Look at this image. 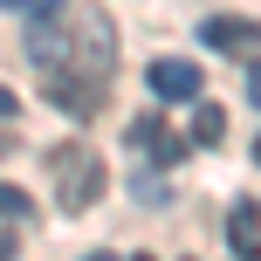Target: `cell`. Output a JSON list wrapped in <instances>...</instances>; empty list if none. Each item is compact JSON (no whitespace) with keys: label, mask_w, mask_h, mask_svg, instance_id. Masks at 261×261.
Here are the masks:
<instances>
[{"label":"cell","mask_w":261,"mask_h":261,"mask_svg":"<svg viewBox=\"0 0 261 261\" xmlns=\"http://www.w3.org/2000/svg\"><path fill=\"white\" fill-rule=\"evenodd\" d=\"M55 193H62L69 213L96 206V199H103V158H96L90 144H69V151L55 158Z\"/></svg>","instance_id":"cell-1"},{"label":"cell","mask_w":261,"mask_h":261,"mask_svg":"<svg viewBox=\"0 0 261 261\" xmlns=\"http://www.w3.org/2000/svg\"><path fill=\"white\" fill-rule=\"evenodd\" d=\"M48 103L69 110V117H96L103 110V76H90V69H48Z\"/></svg>","instance_id":"cell-2"},{"label":"cell","mask_w":261,"mask_h":261,"mask_svg":"<svg viewBox=\"0 0 261 261\" xmlns=\"http://www.w3.org/2000/svg\"><path fill=\"white\" fill-rule=\"evenodd\" d=\"M144 83H151L165 103H193L199 90H206V76H199V62H186V55H158L151 69H144Z\"/></svg>","instance_id":"cell-3"},{"label":"cell","mask_w":261,"mask_h":261,"mask_svg":"<svg viewBox=\"0 0 261 261\" xmlns=\"http://www.w3.org/2000/svg\"><path fill=\"white\" fill-rule=\"evenodd\" d=\"M199 41L220 55H254V21H241V14H213L206 28H199Z\"/></svg>","instance_id":"cell-4"},{"label":"cell","mask_w":261,"mask_h":261,"mask_svg":"<svg viewBox=\"0 0 261 261\" xmlns=\"http://www.w3.org/2000/svg\"><path fill=\"white\" fill-rule=\"evenodd\" d=\"M227 241H234V254H241V261H261V206H254V193H248V199H234Z\"/></svg>","instance_id":"cell-5"},{"label":"cell","mask_w":261,"mask_h":261,"mask_svg":"<svg viewBox=\"0 0 261 261\" xmlns=\"http://www.w3.org/2000/svg\"><path fill=\"white\" fill-rule=\"evenodd\" d=\"M130 144H138L144 158H179V138H165V124L144 110V117H130Z\"/></svg>","instance_id":"cell-6"},{"label":"cell","mask_w":261,"mask_h":261,"mask_svg":"<svg viewBox=\"0 0 261 261\" xmlns=\"http://www.w3.org/2000/svg\"><path fill=\"white\" fill-rule=\"evenodd\" d=\"M227 138V110L220 103H199L193 110V144H220Z\"/></svg>","instance_id":"cell-7"},{"label":"cell","mask_w":261,"mask_h":261,"mask_svg":"<svg viewBox=\"0 0 261 261\" xmlns=\"http://www.w3.org/2000/svg\"><path fill=\"white\" fill-rule=\"evenodd\" d=\"M0 213H7V220H28L35 206H28V193H21V186H0Z\"/></svg>","instance_id":"cell-8"},{"label":"cell","mask_w":261,"mask_h":261,"mask_svg":"<svg viewBox=\"0 0 261 261\" xmlns=\"http://www.w3.org/2000/svg\"><path fill=\"white\" fill-rule=\"evenodd\" d=\"M7 7H21V14H35V21H48V14H62V0H7Z\"/></svg>","instance_id":"cell-9"},{"label":"cell","mask_w":261,"mask_h":261,"mask_svg":"<svg viewBox=\"0 0 261 261\" xmlns=\"http://www.w3.org/2000/svg\"><path fill=\"white\" fill-rule=\"evenodd\" d=\"M14 110H21V103H14V90H0V117H14Z\"/></svg>","instance_id":"cell-10"},{"label":"cell","mask_w":261,"mask_h":261,"mask_svg":"<svg viewBox=\"0 0 261 261\" xmlns=\"http://www.w3.org/2000/svg\"><path fill=\"white\" fill-rule=\"evenodd\" d=\"M0 261H14V241H7V234H0Z\"/></svg>","instance_id":"cell-11"},{"label":"cell","mask_w":261,"mask_h":261,"mask_svg":"<svg viewBox=\"0 0 261 261\" xmlns=\"http://www.w3.org/2000/svg\"><path fill=\"white\" fill-rule=\"evenodd\" d=\"M7 151H14V138H7V130H0V158H7Z\"/></svg>","instance_id":"cell-12"},{"label":"cell","mask_w":261,"mask_h":261,"mask_svg":"<svg viewBox=\"0 0 261 261\" xmlns=\"http://www.w3.org/2000/svg\"><path fill=\"white\" fill-rule=\"evenodd\" d=\"M130 261H151V254H130Z\"/></svg>","instance_id":"cell-13"},{"label":"cell","mask_w":261,"mask_h":261,"mask_svg":"<svg viewBox=\"0 0 261 261\" xmlns=\"http://www.w3.org/2000/svg\"><path fill=\"white\" fill-rule=\"evenodd\" d=\"M96 261H103V254H96Z\"/></svg>","instance_id":"cell-14"}]
</instances>
